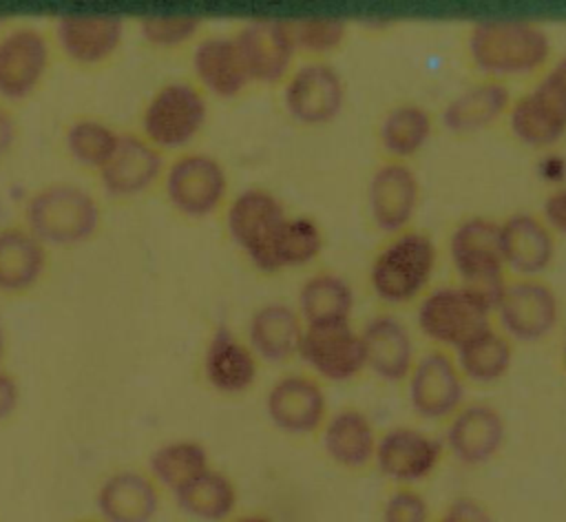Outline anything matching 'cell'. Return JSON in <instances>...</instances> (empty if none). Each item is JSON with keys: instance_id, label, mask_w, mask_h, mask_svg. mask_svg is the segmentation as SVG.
Wrapping results in <instances>:
<instances>
[{"instance_id": "cell-1", "label": "cell", "mask_w": 566, "mask_h": 522, "mask_svg": "<svg viewBox=\"0 0 566 522\" xmlns=\"http://www.w3.org/2000/svg\"><path fill=\"white\" fill-rule=\"evenodd\" d=\"M102 221L99 199L71 181H49L35 188L22 208V223L46 248L82 246L97 237Z\"/></svg>"}, {"instance_id": "cell-2", "label": "cell", "mask_w": 566, "mask_h": 522, "mask_svg": "<svg viewBox=\"0 0 566 522\" xmlns=\"http://www.w3.org/2000/svg\"><path fill=\"white\" fill-rule=\"evenodd\" d=\"M467 51L489 80L504 82L544 69L551 40L542 27L526 20H484L471 29Z\"/></svg>"}, {"instance_id": "cell-3", "label": "cell", "mask_w": 566, "mask_h": 522, "mask_svg": "<svg viewBox=\"0 0 566 522\" xmlns=\"http://www.w3.org/2000/svg\"><path fill=\"white\" fill-rule=\"evenodd\" d=\"M438 250L429 234L402 230L391 234L369 265V285L376 299L387 305L420 301L433 279Z\"/></svg>"}, {"instance_id": "cell-4", "label": "cell", "mask_w": 566, "mask_h": 522, "mask_svg": "<svg viewBox=\"0 0 566 522\" xmlns=\"http://www.w3.org/2000/svg\"><path fill=\"white\" fill-rule=\"evenodd\" d=\"M208 122V97L192 80L157 86L139 113V135L166 153H184Z\"/></svg>"}, {"instance_id": "cell-5", "label": "cell", "mask_w": 566, "mask_h": 522, "mask_svg": "<svg viewBox=\"0 0 566 522\" xmlns=\"http://www.w3.org/2000/svg\"><path fill=\"white\" fill-rule=\"evenodd\" d=\"M281 199L265 188H245L226 206V230L241 254L263 274L281 272V237L287 221Z\"/></svg>"}, {"instance_id": "cell-6", "label": "cell", "mask_w": 566, "mask_h": 522, "mask_svg": "<svg viewBox=\"0 0 566 522\" xmlns=\"http://www.w3.org/2000/svg\"><path fill=\"white\" fill-rule=\"evenodd\" d=\"M493 296L469 285L427 290L418 301V330L440 349H458L464 341L491 325Z\"/></svg>"}, {"instance_id": "cell-7", "label": "cell", "mask_w": 566, "mask_h": 522, "mask_svg": "<svg viewBox=\"0 0 566 522\" xmlns=\"http://www.w3.org/2000/svg\"><path fill=\"white\" fill-rule=\"evenodd\" d=\"M161 190L177 215L208 219L228 199V173L217 157L201 150H184L166 166Z\"/></svg>"}, {"instance_id": "cell-8", "label": "cell", "mask_w": 566, "mask_h": 522, "mask_svg": "<svg viewBox=\"0 0 566 522\" xmlns=\"http://www.w3.org/2000/svg\"><path fill=\"white\" fill-rule=\"evenodd\" d=\"M51 35L35 24H9L0 31V102L13 106L33 97L53 64Z\"/></svg>"}, {"instance_id": "cell-9", "label": "cell", "mask_w": 566, "mask_h": 522, "mask_svg": "<svg viewBox=\"0 0 566 522\" xmlns=\"http://www.w3.org/2000/svg\"><path fill=\"white\" fill-rule=\"evenodd\" d=\"M509 128L526 146H553L566 135V55L522 97L511 102Z\"/></svg>"}, {"instance_id": "cell-10", "label": "cell", "mask_w": 566, "mask_h": 522, "mask_svg": "<svg viewBox=\"0 0 566 522\" xmlns=\"http://www.w3.org/2000/svg\"><path fill=\"white\" fill-rule=\"evenodd\" d=\"M497 330L513 341L535 343L546 338L559 321V299L539 276L504 281L493 296Z\"/></svg>"}, {"instance_id": "cell-11", "label": "cell", "mask_w": 566, "mask_h": 522, "mask_svg": "<svg viewBox=\"0 0 566 522\" xmlns=\"http://www.w3.org/2000/svg\"><path fill=\"white\" fill-rule=\"evenodd\" d=\"M51 42L71 66L97 71L115 60L124 46L126 20L111 13H62L55 15Z\"/></svg>"}, {"instance_id": "cell-12", "label": "cell", "mask_w": 566, "mask_h": 522, "mask_svg": "<svg viewBox=\"0 0 566 522\" xmlns=\"http://www.w3.org/2000/svg\"><path fill=\"white\" fill-rule=\"evenodd\" d=\"M449 257L462 285L491 296L506 281L500 223L486 217H467L449 237Z\"/></svg>"}, {"instance_id": "cell-13", "label": "cell", "mask_w": 566, "mask_h": 522, "mask_svg": "<svg viewBox=\"0 0 566 522\" xmlns=\"http://www.w3.org/2000/svg\"><path fill=\"white\" fill-rule=\"evenodd\" d=\"M298 356L321 378L343 383L365 369L360 332L349 319L303 323Z\"/></svg>"}, {"instance_id": "cell-14", "label": "cell", "mask_w": 566, "mask_h": 522, "mask_svg": "<svg viewBox=\"0 0 566 522\" xmlns=\"http://www.w3.org/2000/svg\"><path fill=\"white\" fill-rule=\"evenodd\" d=\"M345 82L336 66L325 60H310L292 69L283 86V106L292 119L305 126H321L340 115Z\"/></svg>"}, {"instance_id": "cell-15", "label": "cell", "mask_w": 566, "mask_h": 522, "mask_svg": "<svg viewBox=\"0 0 566 522\" xmlns=\"http://www.w3.org/2000/svg\"><path fill=\"white\" fill-rule=\"evenodd\" d=\"M166 166V155L139 133H122L115 155L95 177L106 197L130 201L161 186Z\"/></svg>"}, {"instance_id": "cell-16", "label": "cell", "mask_w": 566, "mask_h": 522, "mask_svg": "<svg viewBox=\"0 0 566 522\" xmlns=\"http://www.w3.org/2000/svg\"><path fill=\"white\" fill-rule=\"evenodd\" d=\"M407 392L418 416L427 420L451 418L464 400V378L453 354L433 347L416 358L407 376Z\"/></svg>"}, {"instance_id": "cell-17", "label": "cell", "mask_w": 566, "mask_h": 522, "mask_svg": "<svg viewBox=\"0 0 566 522\" xmlns=\"http://www.w3.org/2000/svg\"><path fill=\"white\" fill-rule=\"evenodd\" d=\"M232 38L252 84H279L287 80L296 55L290 22L250 20Z\"/></svg>"}, {"instance_id": "cell-18", "label": "cell", "mask_w": 566, "mask_h": 522, "mask_svg": "<svg viewBox=\"0 0 566 522\" xmlns=\"http://www.w3.org/2000/svg\"><path fill=\"white\" fill-rule=\"evenodd\" d=\"M420 201L418 175L407 161L385 159L376 166L367 186V206L380 232L398 234L409 228Z\"/></svg>"}, {"instance_id": "cell-19", "label": "cell", "mask_w": 566, "mask_h": 522, "mask_svg": "<svg viewBox=\"0 0 566 522\" xmlns=\"http://www.w3.org/2000/svg\"><path fill=\"white\" fill-rule=\"evenodd\" d=\"M268 418L290 436H307L323 429L327 398L321 383L307 374L281 376L265 396Z\"/></svg>"}, {"instance_id": "cell-20", "label": "cell", "mask_w": 566, "mask_h": 522, "mask_svg": "<svg viewBox=\"0 0 566 522\" xmlns=\"http://www.w3.org/2000/svg\"><path fill=\"white\" fill-rule=\"evenodd\" d=\"M442 451V442L431 434L413 427H394L378 438L374 464L400 487H411L436 471Z\"/></svg>"}, {"instance_id": "cell-21", "label": "cell", "mask_w": 566, "mask_h": 522, "mask_svg": "<svg viewBox=\"0 0 566 522\" xmlns=\"http://www.w3.org/2000/svg\"><path fill=\"white\" fill-rule=\"evenodd\" d=\"M95 507L104 522H155L161 489L146 469H117L97 484Z\"/></svg>"}, {"instance_id": "cell-22", "label": "cell", "mask_w": 566, "mask_h": 522, "mask_svg": "<svg viewBox=\"0 0 566 522\" xmlns=\"http://www.w3.org/2000/svg\"><path fill=\"white\" fill-rule=\"evenodd\" d=\"M49 263V248L24 223L0 226V296L20 299L35 292Z\"/></svg>"}, {"instance_id": "cell-23", "label": "cell", "mask_w": 566, "mask_h": 522, "mask_svg": "<svg viewBox=\"0 0 566 522\" xmlns=\"http://www.w3.org/2000/svg\"><path fill=\"white\" fill-rule=\"evenodd\" d=\"M190 66L195 84L212 97L232 100L239 97L252 82L245 73L232 35H203L195 42Z\"/></svg>"}, {"instance_id": "cell-24", "label": "cell", "mask_w": 566, "mask_h": 522, "mask_svg": "<svg viewBox=\"0 0 566 522\" xmlns=\"http://www.w3.org/2000/svg\"><path fill=\"white\" fill-rule=\"evenodd\" d=\"M201 372L206 383L226 396H237L248 392L259 374V358L230 327L219 325L203 349Z\"/></svg>"}, {"instance_id": "cell-25", "label": "cell", "mask_w": 566, "mask_h": 522, "mask_svg": "<svg viewBox=\"0 0 566 522\" xmlns=\"http://www.w3.org/2000/svg\"><path fill=\"white\" fill-rule=\"evenodd\" d=\"M365 347V367L378 378L407 380L416 363V345L409 327L394 314H376L360 330Z\"/></svg>"}, {"instance_id": "cell-26", "label": "cell", "mask_w": 566, "mask_h": 522, "mask_svg": "<svg viewBox=\"0 0 566 522\" xmlns=\"http://www.w3.org/2000/svg\"><path fill=\"white\" fill-rule=\"evenodd\" d=\"M506 425L491 405H462L447 427V447L464 464L489 462L504 445Z\"/></svg>"}, {"instance_id": "cell-27", "label": "cell", "mask_w": 566, "mask_h": 522, "mask_svg": "<svg viewBox=\"0 0 566 522\" xmlns=\"http://www.w3.org/2000/svg\"><path fill=\"white\" fill-rule=\"evenodd\" d=\"M500 241L506 270L515 276H539L555 257L553 230L531 212H517L502 221Z\"/></svg>"}, {"instance_id": "cell-28", "label": "cell", "mask_w": 566, "mask_h": 522, "mask_svg": "<svg viewBox=\"0 0 566 522\" xmlns=\"http://www.w3.org/2000/svg\"><path fill=\"white\" fill-rule=\"evenodd\" d=\"M511 91L500 80H480L455 95L442 111V124L453 135H473L493 126L511 108Z\"/></svg>"}, {"instance_id": "cell-29", "label": "cell", "mask_w": 566, "mask_h": 522, "mask_svg": "<svg viewBox=\"0 0 566 522\" xmlns=\"http://www.w3.org/2000/svg\"><path fill=\"white\" fill-rule=\"evenodd\" d=\"M303 321L294 307L274 301L256 307L248 321V345L256 358L285 363L298 354Z\"/></svg>"}, {"instance_id": "cell-30", "label": "cell", "mask_w": 566, "mask_h": 522, "mask_svg": "<svg viewBox=\"0 0 566 522\" xmlns=\"http://www.w3.org/2000/svg\"><path fill=\"white\" fill-rule=\"evenodd\" d=\"M325 453L345 469H363L374 462L378 436L371 420L354 407L327 416L323 425Z\"/></svg>"}, {"instance_id": "cell-31", "label": "cell", "mask_w": 566, "mask_h": 522, "mask_svg": "<svg viewBox=\"0 0 566 522\" xmlns=\"http://www.w3.org/2000/svg\"><path fill=\"white\" fill-rule=\"evenodd\" d=\"M122 139L111 122L95 115H77L64 124L62 148L66 157L82 170L97 175L115 155Z\"/></svg>"}, {"instance_id": "cell-32", "label": "cell", "mask_w": 566, "mask_h": 522, "mask_svg": "<svg viewBox=\"0 0 566 522\" xmlns=\"http://www.w3.org/2000/svg\"><path fill=\"white\" fill-rule=\"evenodd\" d=\"M210 469L208 449L192 438H175L157 445L146 462L148 476L161 491L177 493Z\"/></svg>"}, {"instance_id": "cell-33", "label": "cell", "mask_w": 566, "mask_h": 522, "mask_svg": "<svg viewBox=\"0 0 566 522\" xmlns=\"http://www.w3.org/2000/svg\"><path fill=\"white\" fill-rule=\"evenodd\" d=\"M453 358L464 380L491 385L506 376L513 363V345L497 327L489 325L453 349Z\"/></svg>"}, {"instance_id": "cell-34", "label": "cell", "mask_w": 566, "mask_h": 522, "mask_svg": "<svg viewBox=\"0 0 566 522\" xmlns=\"http://www.w3.org/2000/svg\"><path fill=\"white\" fill-rule=\"evenodd\" d=\"M172 495L177 507L197 522H228L239 500L232 478L212 467Z\"/></svg>"}, {"instance_id": "cell-35", "label": "cell", "mask_w": 566, "mask_h": 522, "mask_svg": "<svg viewBox=\"0 0 566 522\" xmlns=\"http://www.w3.org/2000/svg\"><path fill=\"white\" fill-rule=\"evenodd\" d=\"M431 130V113L420 104L407 102L385 113L378 126V142L387 159L407 161L424 148Z\"/></svg>"}, {"instance_id": "cell-36", "label": "cell", "mask_w": 566, "mask_h": 522, "mask_svg": "<svg viewBox=\"0 0 566 522\" xmlns=\"http://www.w3.org/2000/svg\"><path fill=\"white\" fill-rule=\"evenodd\" d=\"M354 307L352 285L334 272L307 276L298 290V316L303 323L349 319Z\"/></svg>"}, {"instance_id": "cell-37", "label": "cell", "mask_w": 566, "mask_h": 522, "mask_svg": "<svg viewBox=\"0 0 566 522\" xmlns=\"http://www.w3.org/2000/svg\"><path fill=\"white\" fill-rule=\"evenodd\" d=\"M203 20L188 13H155L137 20V33L148 49L177 51L199 40Z\"/></svg>"}, {"instance_id": "cell-38", "label": "cell", "mask_w": 566, "mask_h": 522, "mask_svg": "<svg viewBox=\"0 0 566 522\" xmlns=\"http://www.w3.org/2000/svg\"><path fill=\"white\" fill-rule=\"evenodd\" d=\"M323 230L321 226L305 215L287 217L283 237H281V270L298 268L312 263L323 250Z\"/></svg>"}, {"instance_id": "cell-39", "label": "cell", "mask_w": 566, "mask_h": 522, "mask_svg": "<svg viewBox=\"0 0 566 522\" xmlns=\"http://www.w3.org/2000/svg\"><path fill=\"white\" fill-rule=\"evenodd\" d=\"M292 40L296 53L325 55L343 44L347 35V24L336 18H305L290 22Z\"/></svg>"}, {"instance_id": "cell-40", "label": "cell", "mask_w": 566, "mask_h": 522, "mask_svg": "<svg viewBox=\"0 0 566 522\" xmlns=\"http://www.w3.org/2000/svg\"><path fill=\"white\" fill-rule=\"evenodd\" d=\"M382 522H429V504L413 487H398L385 500Z\"/></svg>"}, {"instance_id": "cell-41", "label": "cell", "mask_w": 566, "mask_h": 522, "mask_svg": "<svg viewBox=\"0 0 566 522\" xmlns=\"http://www.w3.org/2000/svg\"><path fill=\"white\" fill-rule=\"evenodd\" d=\"M20 142V122L13 108L0 102V161H4Z\"/></svg>"}, {"instance_id": "cell-42", "label": "cell", "mask_w": 566, "mask_h": 522, "mask_svg": "<svg viewBox=\"0 0 566 522\" xmlns=\"http://www.w3.org/2000/svg\"><path fill=\"white\" fill-rule=\"evenodd\" d=\"M542 219L553 230V234L559 232L566 237V186L557 188L546 197L542 208Z\"/></svg>"}, {"instance_id": "cell-43", "label": "cell", "mask_w": 566, "mask_h": 522, "mask_svg": "<svg viewBox=\"0 0 566 522\" xmlns=\"http://www.w3.org/2000/svg\"><path fill=\"white\" fill-rule=\"evenodd\" d=\"M20 407L18 378L2 365L0 367V425L7 422Z\"/></svg>"}, {"instance_id": "cell-44", "label": "cell", "mask_w": 566, "mask_h": 522, "mask_svg": "<svg viewBox=\"0 0 566 522\" xmlns=\"http://www.w3.org/2000/svg\"><path fill=\"white\" fill-rule=\"evenodd\" d=\"M438 522H493L482 504L475 500H458Z\"/></svg>"}, {"instance_id": "cell-45", "label": "cell", "mask_w": 566, "mask_h": 522, "mask_svg": "<svg viewBox=\"0 0 566 522\" xmlns=\"http://www.w3.org/2000/svg\"><path fill=\"white\" fill-rule=\"evenodd\" d=\"M228 522H272L265 515H239V518H230Z\"/></svg>"}, {"instance_id": "cell-46", "label": "cell", "mask_w": 566, "mask_h": 522, "mask_svg": "<svg viewBox=\"0 0 566 522\" xmlns=\"http://www.w3.org/2000/svg\"><path fill=\"white\" fill-rule=\"evenodd\" d=\"M4 352H7V332H4V325H2V321H0V367H2Z\"/></svg>"}, {"instance_id": "cell-47", "label": "cell", "mask_w": 566, "mask_h": 522, "mask_svg": "<svg viewBox=\"0 0 566 522\" xmlns=\"http://www.w3.org/2000/svg\"><path fill=\"white\" fill-rule=\"evenodd\" d=\"M75 522H104V520H99V518H80Z\"/></svg>"}, {"instance_id": "cell-48", "label": "cell", "mask_w": 566, "mask_h": 522, "mask_svg": "<svg viewBox=\"0 0 566 522\" xmlns=\"http://www.w3.org/2000/svg\"><path fill=\"white\" fill-rule=\"evenodd\" d=\"M4 27H9V24H7V20H4V18H0V31H2Z\"/></svg>"}]
</instances>
